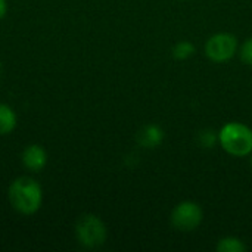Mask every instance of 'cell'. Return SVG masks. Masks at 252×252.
Wrapping results in <instances>:
<instances>
[{"mask_svg": "<svg viewBox=\"0 0 252 252\" xmlns=\"http://www.w3.org/2000/svg\"><path fill=\"white\" fill-rule=\"evenodd\" d=\"M16 127V115L12 108L0 103V134H9Z\"/></svg>", "mask_w": 252, "mask_h": 252, "instance_id": "8", "label": "cell"}, {"mask_svg": "<svg viewBox=\"0 0 252 252\" xmlns=\"http://www.w3.org/2000/svg\"><path fill=\"white\" fill-rule=\"evenodd\" d=\"M22 162L30 171H40L47 162V154L41 146L30 145L22 154Z\"/></svg>", "mask_w": 252, "mask_h": 252, "instance_id": "7", "label": "cell"}, {"mask_svg": "<svg viewBox=\"0 0 252 252\" xmlns=\"http://www.w3.org/2000/svg\"><path fill=\"white\" fill-rule=\"evenodd\" d=\"M195 46L193 43L188 41V40H182L179 43H176V46L173 47V56L177 59V61H185V59H189L193 53H195Z\"/></svg>", "mask_w": 252, "mask_h": 252, "instance_id": "10", "label": "cell"}, {"mask_svg": "<svg viewBox=\"0 0 252 252\" xmlns=\"http://www.w3.org/2000/svg\"><path fill=\"white\" fill-rule=\"evenodd\" d=\"M217 140H219V134L213 130H204L198 137V142L202 148H213Z\"/></svg>", "mask_w": 252, "mask_h": 252, "instance_id": "11", "label": "cell"}, {"mask_svg": "<svg viewBox=\"0 0 252 252\" xmlns=\"http://www.w3.org/2000/svg\"><path fill=\"white\" fill-rule=\"evenodd\" d=\"M247 250L248 247L245 245V242L236 236H226L217 244L219 252H245Z\"/></svg>", "mask_w": 252, "mask_h": 252, "instance_id": "9", "label": "cell"}, {"mask_svg": "<svg viewBox=\"0 0 252 252\" xmlns=\"http://www.w3.org/2000/svg\"><path fill=\"white\" fill-rule=\"evenodd\" d=\"M6 10H7V4H6V0H0V19L6 15Z\"/></svg>", "mask_w": 252, "mask_h": 252, "instance_id": "13", "label": "cell"}, {"mask_svg": "<svg viewBox=\"0 0 252 252\" xmlns=\"http://www.w3.org/2000/svg\"><path fill=\"white\" fill-rule=\"evenodd\" d=\"M204 220L202 208L192 201H185L176 205L171 213V224L179 232H193Z\"/></svg>", "mask_w": 252, "mask_h": 252, "instance_id": "4", "label": "cell"}, {"mask_svg": "<svg viewBox=\"0 0 252 252\" xmlns=\"http://www.w3.org/2000/svg\"><path fill=\"white\" fill-rule=\"evenodd\" d=\"M75 235H77L78 242L83 247L97 248L105 244L108 232H106L105 223L99 217L93 214H86L77 221Z\"/></svg>", "mask_w": 252, "mask_h": 252, "instance_id": "3", "label": "cell"}, {"mask_svg": "<svg viewBox=\"0 0 252 252\" xmlns=\"http://www.w3.org/2000/svg\"><path fill=\"white\" fill-rule=\"evenodd\" d=\"M241 59L244 63L252 65V38H248L241 47Z\"/></svg>", "mask_w": 252, "mask_h": 252, "instance_id": "12", "label": "cell"}, {"mask_svg": "<svg viewBox=\"0 0 252 252\" xmlns=\"http://www.w3.org/2000/svg\"><path fill=\"white\" fill-rule=\"evenodd\" d=\"M137 143L143 148L154 149L158 148L164 140V130L157 124H148L142 127L137 133Z\"/></svg>", "mask_w": 252, "mask_h": 252, "instance_id": "6", "label": "cell"}, {"mask_svg": "<svg viewBox=\"0 0 252 252\" xmlns=\"http://www.w3.org/2000/svg\"><path fill=\"white\" fill-rule=\"evenodd\" d=\"M221 148L232 157H248L252 154V130L242 123H227L219 131Z\"/></svg>", "mask_w": 252, "mask_h": 252, "instance_id": "2", "label": "cell"}, {"mask_svg": "<svg viewBox=\"0 0 252 252\" xmlns=\"http://www.w3.org/2000/svg\"><path fill=\"white\" fill-rule=\"evenodd\" d=\"M238 52V38L230 32H217L205 43V55L217 63L227 62Z\"/></svg>", "mask_w": 252, "mask_h": 252, "instance_id": "5", "label": "cell"}, {"mask_svg": "<svg viewBox=\"0 0 252 252\" xmlns=\"http://www.w3.org/2000/svg\"><path fill=\"white\" fill-rule=\"evenodd\" d=\"M9 201L18 213L31 216L41 207L43 192L34 179L18 177L9 188Z\"/></svg>", "mask_w": 252, "mask_h": 252, "instance_id": "1", "label": "cell"}, {"mask_svg": "<svg viewBox=\"0 0 252 252\" xmlns=\"http://www.w3.org/2000/svg\"><path fill=\"white\" fill-rule=\"evenodd\" d=\"M251 165H252V157H251Z\"/></svg>", "mask_w": 252, "mask_h": 252, "instance_id": "14", "label": "cell"}]
</instances>
